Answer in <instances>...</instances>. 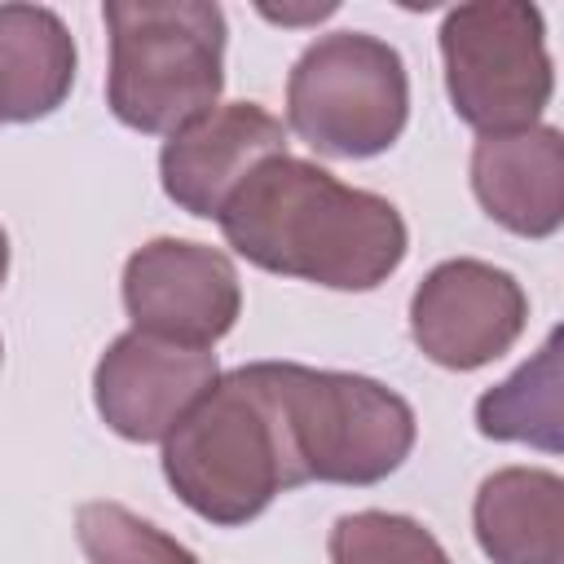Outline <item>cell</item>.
<instances>
[{
    "label": "cell",
    "mask_w": 564,
    "mask_h": 564,
    "mask_svg": "<svg viewBox=\"0 0 564 564\" xmlns=\"http://www.w3.org/2000/svg\"><path fill=\"white\" fill-rule=\"evenodd\" d=\"M225 242L251 264L330 291H370L405 260L401 212L370 189L335 181L308 159L260 163L220 212Z\"/></svg>",
    "instance_id": "1"
},
{
    "label": "cell",
    "mask_w": 564,
    "mask_h": 564,
    "mask_svg": "<svg viewBox=\"0 0 564 564\" xmlns=\"http://www.w3.org/2000/svg\"><path fill=\"white\" fill-rule=\"evenodd\" d=\"M163 476L194 516L225 529L256 520L278 494L308 480L264 361L220 375L172 427Z\"/></svg>",
    "instance_id": "2"
},
{
    "label": "cell",
    "mask_w": 564,
    "mask_h": 564,
    "mask_svg": "<svg viewBox=\"0 0 564 564\" xmlns=\"http://www.w3.org/2000/svg\"><path fill=\"white\" fill-rule=\"evenodd\" d=\"M106 101L137 132H181L225 88V13L207 0H106Z\"/></svg>",
    "instance_id": "3"
},
{
    "label": "cell",
    "mask_w": 564,
    "mask_h": 564,
    "mask_svg": "<svg viewBox=\"0 0 564 564\" xmlns=\"http://www.w3.org/2000/svg\"><path fill=\"white\" fill-rule=\"evenodd\" d=\"M264 370L308 480L375 485L410 458L414 410L392 388L295 361H264Z\"/></svg>",
    "instance_id": "4"
},
{
    "label": "cell",
    "mask_w": 564,
    "mask_h": 564,
    "mask_svg": "<svg viewBox=\"0 0 564 564\" xmlns=\"http://www.w3.org/2000/svg\"><path fill=\"white\" fill-rule=\"evenodd\" d=\"M286 119L317 154H383L410 119V79L401 53L366 31L313 40L291 66Z\"/></svg>",
    "instance_id": "5"
},
{
    "label": "cell",
    "mask_w": 564,
    "mask_h": 564,
    "mask_svg": "<svg viewBox=\"0 0 564 564\" xmlns=\"http://www.w3.org/2000/svg\"><path fill=\"white\" fill-rule=\"evenodd\" d=\"M542 35V13L520 0H476L445 13V88L458 119L480 137L538 123L555 84Z\"/></svg>",
    "instance_id": "6"
},
{
    "label": "cell",
    "mask_w": 564,
    "mask_h": 564,
    "mask_svg": "<svg viewBox=\"0 0 564 564\" xmlns=\"http://www.w3.org/2000/svg\"><path fill=\"white\" fill-rule=\"evenodd\" d=\"M123 308L141 335L181 348H212L238 322V269L225 251L203 242L154 238L123 264Z\"/></svg>",
    "instance_id": "7"
},
{
    "label": "cell",
    "mask_w": 564,
    "mask_h": 564,
    "mask_svg": "<svg viewBox=\"0 0 564 564\" xmlns=\"http://www.w3.org/2000/svg\"><path fill=\"white\" fill-rule=\"evenodd\" d=\"M529 317V300L507 269L485 260L436 264L410 300V335L419 352L445 370H480L502 357Z\"/></svg>",
    "instance_id": "8"
},
{
    "label": "cell",
    "mask_w": 564,
    "mask_h": 564,
    "mask_svg": "<svg viewBox=\"0 0 564 564\" xmlns=\"http://www.w3.org/2000/svg\"><path fill=\"white\" fill-rule=\"evenodd\" d=\"M216 379L220 366L212 348H181L128 330L101 352L93 370V401L106 427L123 441H167Z\"/></svg>",
    "instance_id": "9"
},
{
    "label": "cell",
    "mask_w": 564,
    "mask_h": 564,
    "mask_svg": "<svg viewBox=\"0 0 564 564\" xmlns=\"http://www.w3.org/2000/svg\"><path fill=\"white\" fill-rule=\"evenodd\" d=\"M286 154V128L256 101H229L207 110L167 137L159 154L163 194L189 216L220 220L225 203L247 185V176Z\"/></svg>",
    "instance_id": "10"
},
{
    "label": "cell",
    "mask_w": 564,
    "mask_h": 564,
    "mask_svg": "<svg viewBox=\"0 0 564 564\" xmlns=\"http://www.w3.org/2000/svg\"><path fill=\"white\" fill-rule=\"evenodd\" d=\"M480 207L520 238H551L564 220V141L555 128L480 137L471 150Z\"/></svg>",
    "instance_id": "11"
},
{
    "label": "cell",
    "mask_w": 564,
    "mask_h": 564,
    "mask_svg": "<svg viewBox=\"0 0 564 564\" xmlns=\"http://www.w3.org/2000/svg\"><path fill=\"white\" fill-rule=\"evenodd\" d=\"M476 542L494 564L564 560V480L542 467L494 471L471 507Z\"/></svg>",
    "instance_id": "12"
},
{
    "label": "cell",
    "mask_w": 564,
    "mask_h": 564,
    "mask_svg": "<svg viewBox=\"0 0 564 564\" xmlns=\"http://www.w3.org/2000/svg\"><path fill=\"white\" fill-rule=\"evenodd\" d=\"M75 40L44 4H0V123L53 115L75 84Z\"/></svg>",
    "instance_id": "13"
},
{
    "label": "cell",
    "mask_w": 564,
    "mask_h": 564,
    "mask_svg": "<svg viewBox=\"0 0 564 564\" xmlns=\"http://www.w3.org/2000/svg\"><path fill=\"white\" fill-rule=\"evenodd\" d=\"M476 427L494 441L560 449V335L551 330L533 361L476 401Z\"/></svg>",
    "instance_id": "14"
},
{
    "label": "cell",
    "mask_w": 564,
    "mask_h": 564,
    "mask_svg": "<svg viewBox=\"0 0 564 564\" xmlns=\"http://www.w3.org/2000/svg\"><path fill=\"white\" fill-rule=\"evenodd\" d=\"M75 533L93 564H198L189 546L119 502H84L75 511Z\"/></svg>",
    "instance_id": "15"
},
{
    "label": "cell",
    "mask_w": 564,
    "mask_h": 564,
    "mask_svg": "<svg viewBox=\"0 0 564 564\" xmlns=\"http://www.w3.org/2000/svg\"><path fill=\"white\" fill-rule=\"evenodd\" d=\"M330 564H449L445 546L410 516L352 511L330 529Z\"/></svg>",
    "instance_id": "16"
},
{
    "label": "cell",
    "mask_w": 564,
    "mask_h": 564,
    "mask_svg": "<svg viewBox=\"0 0 564 564\" xmlns=\"http://www.w3.org/2000/svg\"><path fill=\"white\" fill-rule=\"evenodd\" d=\"M4 273H9V238L0 229V286H4Z\"/></svg>",
    "instance_id": "17"
}]
</instances>
